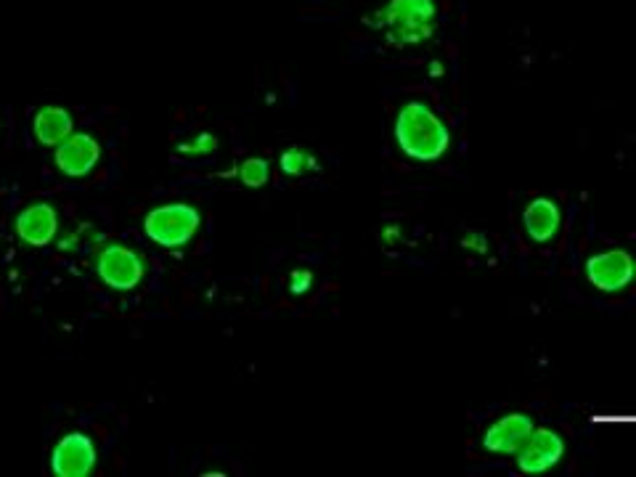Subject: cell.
<instances>
[{
    "label": "cell",
    "mask_w": 636,
    "mask_h": 477,
    "mask_svg": "<svg viewBox=\"0 0 636 477\" xmlns=\"http://www.w3.org/2000/svg\"><path fill=\"white\" fill-rule=\"evenodd\" d=\"M395 138L403 154H409L417 162H432L440 159L448 152L451 136L448 128L443 125L438 114L432 112L427 104L411 101L398 112L395 120Z\"/></svg>",
    "instance_id": "cell-1"
},
{
    "label": "cell",
    "mask_w": 636,
    "mask_h": 477,
    "mask_svg": "<svg viewBox=\"0 0 636 477\" xmlns=\"http://www.w3.org/2000/svg\"><path fill=\"white\" fill-rule=\"evenodd\" d=\"M379 27L395 46H419L438 30L435 0H390L379 14Z\"/></svg>",
    "instance_id": "cell-2"
},
{
    "label": "cell",
    "mask_w": 636,
    "mask_h": 477,
    "mask_svg": "<svg viewBox=\"0 0 636 477\" xmlns=\"http://www.w3.org/2000/svg\"><path fill=\"white\" fill-rule=\"evenodd\" d=\"M199 223H202V218L194 207L186 205V202H173V205L154 207L146 215L144 231L154 244L165 247V250H175V247H183L194 239Z\"/></svg>",
    "instance_id": "cell-3"
},
{
    "label": "cell",
    "mask_w": 636,
    "mask_h": 477,
    "mask_svg": "<svg viewBox=\"0 0 636 477\" xmlns=\"http://www.w3.org/2000/svg\"><path fill=\"white\" fill-rule=\"evenodd\" d=\"M96 273L106 287L117 289V292H130L144 279V260L125 244H109L96 258Z\"/></svg>",
    "instance_id": "cell-4"
},
{
    "label": "cell",
    "mask_w": 636,
    "mask_h": 477,
    "mask_svg": "<svg viewBox=\"0 0 636 477\" xmlns=\"http://www.w3.org/2000/svg\"><path fill=\"white\" fill-rule=\"evenodd\" d=\"M515 454L520 470L528 475H541V472L552 470L554 464H560V459L565 456V440L560 432L549 430V427H533V432Z\"/></svg>",
    "instance_id": "cell-5"
},
{
    "label": "cell",
    "mask_w": 636,
    "mask_h": 477,
    "mask_svg": "<svg viewBox=\"0 0 636 477\" xmlns=\"http://www.w3.org/2000/svg\"><path fill=\"white\" fill-rule=\"evenodd\" d=\"M96 446L85 432H69L56 443L51 454V470L59 477H85L96 467Z\"/></svg>",
    "instance_id": "cell-6"
},
{
    "label": "cell",
    "mask_w": 636,
    "mask_h": 477,
    "mask_svg": "<svg viewBox=\"0 0 636 477\" xmlns=\"http://www.w3.org/2000/svg\"><path fill=\"white\" fill-rule=\"evenodd\" d=\"M634 276V260L626 250H610L586 260V279L602 292H621Z\"/></svg>",
    "instance_id": "cell-7"
},
{
    "label": "cell",
    "mask_w": 636,
    "mask_h": 477,
    "mask_svg": "<svg viewBox=\"0 0 636 477\" xmlns=\"http://www.w3.org/2000/svg\"><path fill=\"white\" fill-rule=\"evenodd\" d=\"M101 146L91 133H69L61 144H56V167L69 178H83L99 165Z\"/></svg>",
    "instance_id": "cell-8"
},
{
    "label": "cell",
    "mask_w": 636,
    "mask_h": 477,
    "mask_svg": "<svg viewBox=\"0 0 636 477\" xmlns=\"http://www.w3.org/2000/svg\"><path fill=\"white\" fill-rule=\"evenodd\" d=\"M533 419L523 411L507 414V417L496 419V422L485 430L483 448L491 454H515L517 448L523 446L525 438L533 432Z\"/></svg>",
    "instance_id": "cell-9"
},
{
    "label": "cell",
    "mask_w": 636,
    "mask_h": 477,
    "mask_svg": "<svg viewBox=\"0 0 636 477\" xmlns=\"http://www.w3.org/2000/svg\"><path fill=\"white\" fill-rule=\"evenodd\" d=\"M59 231V215L46 202L30 205L27 210L19 212L16 218V234L19 239L32 247H46L53 242V236Z\"/></svg>",
    "instance_id": "cell-10"
},
{
    "label": "cell",
    "mask_w": 636,
    "mask_h": 477,
    "mask_svg": "<svg viewBox=\"0 0 636 477\" xmlns=\"http://www.w3.org/2000/svg\"><path fill=\"white\" fill-rule=\"evenodd\" d=\"M562 215L557 202L546 197L533 199L525 210V231L533 242H549L557 231H560Z\"/></svg>",
    "instance_id": "cell-11"
},
{
    "label": "cell",
    "mask_w": 636,
    "mask_h": 477,
    "mask_svg": "<svg viewBox=\"0 0 636 477\" xmlns=\"http://www.w3.org/2000/svg\"><path fill=\"white\" fill-rule=\"evenodd\" d=\"M75 130L72 114L61 106H43L32 120V133L43 146H56Z\"/></svg>",
    "instance_id": "cell-12"
},
{
    "label": "cell",
    "mask_w": 636,
    "mask_h": 477,
    "mask_svg": "<svg viewBox=\"0 0 636 477\" xmlns=\"http://www.w3.org/2000/svg\"><path fill=\"white\" fill-rule=\"evenodd\" d=\"M239 178H242V183L247 189H260V186H265L268 178H271V165H268L263 157L244 159L242 167H239Z\"/></svg>",
    "instance_id": "cell-13"
},
{
    "label": "cell",
    "mask_w": 636,
    "mask_h": 477,
    "mask_svg": "<svg viewBox=\"0 0 636 477\" xmlns=\"http://www.w3.org/2000/svg\"><path fill=\"white\" fill-rule=\"evenodd\" d=\"M279 167L281 173L287 175H305L308 170H318V162L311 152H305V149H287V152L281 154L279 159Z\"/></svg>",
    "instance_id": "cell-14"
},
{
    "label": "cell",
    "mask_w": 636,
    "mask_h": 477,
    "mask_svg": "<svg viewBox=\"0 0 636 477\" xmlns=\"http://www.w3.org/2000/svg\"><path fill=\"white\" fill-rule=\"evenodd\" d=\"M215 149H218V141L210 133H199L194 141H186V144L178 146V152L191 154V157H207V154H215Z\"/></svg>",
    "instance_id": "cell-15"
},
{
    "label": "cell",
    "mask_w": 636,
    "mask_h": 477,
    "mask_svg": "<svg viewBox=\"0 0 636 477\" xmlns=\"http://www.w3.org/2000/svg\"><path fill=\"white\" fill-rule=\"evenodd\" d=\"M311 281H313L311 273H308V271H297V273H292V281H289V289H292L295 295H303L305 289L311 287Z\"/></svg>",
    "instance_id": "cell-16"
}]
</instances>
